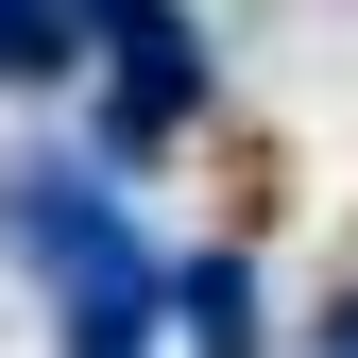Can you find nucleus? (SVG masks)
<instances>
[{
    "label": "nucleus",
    "mask_w": 358,
    "mask_h": 358,
    "mask_svg": "<svg viewBox=\"0 0 358 358\" xmlns=\"http://www.w3.org/2000/svg\"><path fill=\"white\" fill-rule=\"evenodd\" d=\"M324 358H358V307H341V341H324Z\"/></svg>",
    "instance_id": "3"
},
{
    "label": "nucleus",
    "mask_w": 358,
    "mask_h": 358,
    "mask_svg": "<svg viewBox=\"0 0 358 358\" xmlns=\"http://www.w3.org/2000/svg\"><path fill=\"white\" fill-rule=\"evenodd\" d=\"M85 52V17H69V0H0V69H17V85H52Z\"/></svg>",
    "instance_id": "1"
},
{
    "label": "nucleus",
    "mask_w": 358,
    "mask_h": 358,
    "mask_svg": "<svg viewBox=\"0 0 358 358\" xmlns=\"http://www.w3.org/2000/svg\"><path fill=\"white\" fill-rule=\"evenodd\" d=\"M239 256H205V273H188V358H256V324H239Z\"/></svg>",
    "instance_id": "2"
}]
</instances>
